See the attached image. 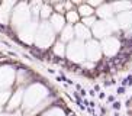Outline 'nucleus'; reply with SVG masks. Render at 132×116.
Instances as JSON below:
<instances>
[{"mask_svg": "<svg viewBox=\"0 0 132 116\" xmlns=\"http://www.w3.org/2000/svg\"><path fill=\"white\" fill-rule=\"evenodd\" d=\"M71 116H74V115H71Z\"/></svg>", "mask_w": 132, "mask_h": 116, "instance_id": "nucleus-2", "label": "nucleus"}, {"mask_svg": "<svg viewBox=\"0 0 132 116\" xmlns=\"http://www.w3.org/2000/svg\"><path fill=\"white\" fill-rule=\"evenodd\" d=\"M48 15H50V10H48V7H44V9H42V16H44V18H47Z\"/></svg>", "mask_w": 132, "mask_h": 116, "instance_id": "nucleus-1", "label": "nucleus"}]
</instances>
